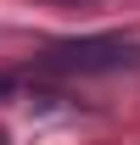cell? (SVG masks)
Listing matches in <instances>:
<instances>
[{"mask_svg":"<svg viewBox=\"0 0 140 145\" xmlns=\"http://www.w3.org/2000/svg\"><path fill=\"white\" fill-rule=\"evenodd\" d=\"M129 56H135V45H123V39H79V45H62L56 61L79 72H101V67H123Z\"/></svg>","mask_w":140,"mask_h":145,"instance_id":"cell-1","label":"cell"},{"mask_svg":"<svg viewBox=\"0 0 140 145\" xmlns=\"http://www.w3.org/2000/svg\"><path fill=\"white\" fill-rule=\"evenodd\" d=\"M6 89H11V78H6V72H0V95H6Z\"/></svg>","mask_w":140,"mask_h":145,"instance_id":"cell-2","label":"cell"},{"mask_svg":"<svg viewBox=\"0 0 140 145\" xmlns=\"http://www.w3.org/2000/svg\"><path fill=\"white\" fill-rule=\"evenodd\" d=\"M0 145H6V134H0Z\"/></svg>","mask_w":140,"mask_h":145,"instance_id":"cell-3","label":"cell"}]
</instances>
